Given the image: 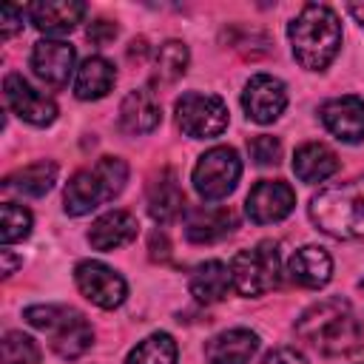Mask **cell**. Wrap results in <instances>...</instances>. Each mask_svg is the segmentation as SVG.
I'll use <instances>...</instances> for the list:
<instances>
[{
    "mask_svg": "<svg viewBox=\"0 0 364 364\" xmlns=\"http://www.w3.org/2000/svg\"><path fill=\"white\" fill-rule=\"evenodd\" d=\"M296 336L324 355H347L361 341V324L347 299L330 296L318 299L296 318Z\"/></svg>",
    "mask_w": 364,
    "mask_h": 364,
    "instance_id": "6da1fadb",
    "label": "cell"
},
{
    "mask_svg": "<svg viewBox=\"0 0 364 364\" xmlns=\"http://www.w3.org/2000/svg\"><path fill=\"white\" fill-rule=\"evenodd\" d=\"M293 57L307 71H324L341 48L338 14L324 3H307L287 26Z\"/></svg>",
    "mask_w": 364,
    "mask_h": 364,
    "instance_id": "7a4b0ae2",
    "label": "cell"
},
{
    "mask_svg": "<svg viewBox=\"0 0 364 364\" xmlns=\"http://www.w3.org/2000/svg\"><path fill=\"white\" fill-rule=\"evenodd\" d=\"M310 222L333 239H364V173L321 188L307 205Z\"/></svg>",
    "mask_w": 364,
    "mask_h": 364,
    "instance_id": "3957f363",
    "label": "cell"
},
{
    "mask_svg": "<svg viewBox=\"0 0 364 364\" xmlns=\"http://www.w3.org/2000/svg\"><path fill=\"white\" fill-rule=\"evenodd\" d=\"M128 182V162L119 156H102L91 168L77 171L63 193V208L68 216H85L100 205L122 193Z\"/></svg>",
    "mask_w": 364,
    "mask_h": 364,
    "instance_id": "277c9868",
    "label": "cell"
},
{
    "mask_svg": "<svg viewBox=\"0 0 364 364\" xmlns=\"http://www.w3.org/2000/svg\"><path fill=\"white\" fill-rule=\"evenodd\" d=\"M23 318L31 327L48 333L51 350L65 361L80 358L94 344V330L88 318L68 304H31L23 310Z\"/></svg>",
    "mask_w": 364,
    "mask_h": 364,
    "instance_id": "5b68a950",
    "label": "cell"
},
{
    "mask_svg": "<svg viewBox=\"0 0 364 364\" xmlns=\"http://www.w3.org/2000/svg\"><path fill=\"white\" fill-rule=\"evenodd\" d=\"M230 276L239 296L256 299L270 293L279 284V247L276 242L264 239L247 250H239L230 259Z\"/></svg>",
    "mask_w": 364,
    "mask_h": 364,
    "instance_id": "8992f818",
    "label": "cell"
},
{
    "mask_svg": "<svg viewBox=\"0 0 364 364\" xmlns=\"http://www.w3.org/2000/svg\"><path fill=\"white\" fill-rule=\"evenodd\" d=\"M239 176H242V159H239L236 148L216 145L196 159L191 182H193V191L205 202H219L236 191Z\"/></svg>",
    "mask_w": 364,
    "mask_h": 364,
    "instance_id": "52a82bcc",
    "label": "cell"
},
{
    "mask_svg": "<svg viewBox=\"0 0 364 364\" xmlns=\"http://www.w3.org/2000/svg\"><path fill=\"white\" fill-rule=\"evenodd\" d=\"M176 125L191 139H213L228 128V105L216 94L188 91L176 100Z\"/></svg>",
    "mask_w": 364,
    "mask_h": 364,
    "instance_id": "ba28073f",
    "label": "cell"
},
{
    "mask_svg": "<svg viewBox=\"0 0 364 364\" xmlns=\"http://www.w3.org/2000/svg\"><path fill=\"white\" fill-rule=\"evenodd\" d=\"M74 282H77V290H80L91 304H97V307H102V310L119 307V304L125 301V296H128L125 279H122L114 267H108V264H102V262H97V259L80 262V264L74 267Z\"/></svg>",
    "mask_w": 364,
    "mask_h": 364,
    "instance_id": "9c48e42d",
    "label": "cell"
},
{
    "mask_svg": "<svg viewBox=\"0 0 364 364\" xmlns=\"http://www.w3.org/2000/svg\"><path fill=\"white\" fill-rule=\"evenodd\" d=\"M3 97H6V105L11 114H17L23 122L28 125H37V128H46L57 119V102L37 91L23 74H6L3 80Z\"/></svg>",
    "mask_w": 364,
    "mask_h": 364,
    "instance_id": "30bf717a",
    "label": "cell"
},
{
    "mask_svg": "<svg viewBox=\"0 0 364 364\" xmlns=\"http://www.w3.org/2000/svg\"><path fill=\"white\" fill-rule=\"evenodd\" d=\"M242 108H245L247 119H253L259 125L276 122L284 114V108H287V88H284V82L279 77H273V74H253L245 82Z\"/></svg>",
    "mask_w": 364,
    "mask_h": 364,
    "instance_id": "8fae6325",
    "label": "cell"
},
{
    "mask_svg": "<svg viewBox=\"0 0 364 364\" xmlns=\"http://www.w3.org/2000/svg\"><path fill=\"white\" fill-rule=\"evenodd\" d=\"M296 191L282 179H262L250 188L245 199V213L253 225H273L293 213Z\"/></svg>",
    "mask_w": 364,
    "mask_h": 364,
    "instance_id": "7c38bea8",
    "label": "cell"
},
{
    "mask_svg": "<svg viewBox=\"0 0 364 364\" xmlns=\"http://www.w3.org/2000/svg\"><path fill=\"white\" fill-rule=\"evenodd\" d=\"M74 46L65 40H40L31 48V68L48 88H65L74 71Z\"/></svg>",
    "mask_w": 364,
    "mask_h": 364,
    "instance_id": "4fadbf2b",
    "label": "cell"
},
{
    "mask_svg": "<svg viewBox=\"0 0 364 364\" xmlns=\"http://www.w3.org/2000/svg\"><path fill=\"white\" fill-rule=\"evenodd\" d=\"M324 128L341 142H361L364 139V100L355 94L333 97L318 108Z\"/></svg>",
    "mask_w": 364,
    "mask_h": 364,
    "instance_id": "5bb4252c",
    "label": "cell"
},
{
    "mask_svg": "<svg viewBox=\"0 0 364 364\" xmlns=\"http://www.w3.org/2000/svg\"><path fill=\"white\" fill-rule=\"evenodd\" d=\"M236 230V213L230 208L199 205L185 210V239L193 245H213Z\"/></svg>",
    "mask_w": 364,
    "mask_h": 364,
    "instance_id": "9a60e30c",
    "label": "cell"
},
{
    "mask_svg": "<svg viewBox=\"0 0 364 364\" xmlns=\"http://www.w3.org/2000/svg\"><path fill=\"white\" fill-rule=\"evenodd\" d=\"M88 6L80 0H43L28 6V20L43 34H68L82 23Z\"/></svg>",
    "mask_w": 364,
    "mask_h": 364,
    "instance_id": "2e32d148",
    "label": "cell"
},
{
    "mask_svg": "<svg viewBox=\"0 0 364 364\" xmlns=\"http://www.w3.org/2000/svg\"><path fill=\"white\" fill-rule=\"evenodd\" d=\"M259 350V336L247 327H230L225 333H216L205 344L208 364H250V358Z\"/></svg>",
    "mask_w": 364,
    "mask_h": 364,
    "instance_id": "e0dca14e",
    "label": "cell"
},
{
    "mask_svg": "<svg viewBox=\"0 0 364 364\" xmlns=\"http://www.w3.org/2000/svg\"><path fill=\"white\" fill-rule=\"evenodd\" d=\"M159 122H162V108L151 88H134L119 102V128L125 134H134V136L151 134Z\"/></svg>",
    "mask_w": 364,
    "mask_h": 364,
    "instance_id": "ac0fdd59",
    "label": "cell"
},
{
    "mask_svg": "<svg viewBox=\"0 0 364 364\" xmlns=\"http://www.w3.org/2000/svg\"><path fill=\"white\" fill-rule=\"evenodd\" d=\"M185 210V191L179 188V179L171 168L159 171L148 185V213L159 225H171Z\"/></svg>",
    "mask_w": 364,
    "mask_h": 364,
    "instance_id": "d6986e66",
    "label": "cell"
},
{
    "mask_svg": "<svg viewBox=\"0 0 364 364\" xmlns=\"http://www.w3.org/2000/svg\"><path fill=\"white\" fill-rule=\"evenodd\" d=\"M136 230H139V222L134 213L128 210H108L102 213L100 219H94V225L88 228V245L94 250H117L128 242L136 239Z\"/></svg>",
    "mask_w": 364,
    "mask_h": 364,
    "instance_id": "ffe728a7",
    "label": "cell"
},
{
    "mask_svg": "<svg viewBox=\"0 0 364 364\" xmlns=\"http://www.w3.org/2000/svg\"><path fill=\"white\" fill-rule=\"evenodd\" d=\"M287 276L290 282L301 284V287H310V290H318L330 282L333 276V259L324 247L318 245H304L299 247L290 262H287Z\"/></svg>",
    "mask_w": 364,
    "mask_h": 364,
    "instance_id": "44dd1931",
    "label": "cell"
},
{
    "mask_svg": "<svg viewBox=\"0 0 364 364\" xmlns=\"http://www.w3.org/2000/svg\"><path fill=\"white\" fill-rule=\"evenodd\" d=\"M230 287H233L230 264H225V262H219V259H208V262L196 264V267L191 270V279H188L191 296H193L196 301H202V304L222 301Z\"/></svg>",
    "mask_w": 364,
    "mask_h": 364,
    "instance_id": "7402d4cb",
    "label": "cell"
},
{
    "mask_svg": "<svg viewBox=\"0 0 364 364\" xmlns=\"http://www.w3.org/2000/svg\"><path fill=\"white\" fill-rule=\"evenodd\" d=\"M338 171V156L330 145L324 142H304L301 148H296L293 154V173L307 182V185H316V182H324L330 179L333 173Z\"/></svg>",
    "mask_w": 364,
    "mask_h": 364,
    "instance_id": "603a6c76",
    "label": "cell"
},
{
    "mask_svg": "<svg viewBox=\"0 0 364 364\" xmlns=\"http://www.w3.org/2000/svg\"><path fill=\"white\" fill-rule=\"evenodd\" d=\"M114 82H117L114 65H111L105 57L94 54V57H85V60L80 63L77 77H74V94H77V100H85V102L102 100V97L111 94Z\"/></svg>",
    "mask_w": 364,
    "mask_h": 364,
    "instance_id": "cb8c5ba5",
    "label": "cell"
},
{
    "mask_svg": "<svg viewBox=\"0 0 364 364\" xmlns=\"http://www.w3.org/2000/svg\"><path fill=\"white\" fill-rule=\"evenodd\" d=\"M57 182V162L51 159H40V162H31L14 173L6 176L3 188L20 193V196H46Z\"/></svg>",
    "mask_w": 364,
    "mask_h": 364,
    "instance_id": "d4e9b609",
    "label": "cell"
},
{
    "mask_svg": "<svg viewBox=\"0 0 364 364\" xmlns=\"http://www.w3.org/2000/svg\"><path fill=\"white\" fill-rule=\"evenodd\" d=\"M188 63H191V51L182 40H165L156 51V63H154V80L162 82V85H171L176 82L185 71H188Z\"/></svg>",
    "mask_w": 364,
    "mask_h": 364,
    "instance_id": "484cf974",
    "label": "cell"
},
{
    "mask_svg": "<svg viewBox=\"0 0 364 364\" xmlns=\"http://www.w3.org/2000/svg\"><path fill=\"white\" fill-rule=\"evenodd\" d=\"M125 364H176V341L171 333L145 336L125 358Z\"/></svg>",
    "mask_w": 364,
    "mask_h": 364,
    "instance_id": "4316f807",
    "label": "cell"
},
{
    "mask_svg": "<svg viewBox=\"0 0 364 364\" xmlns=\"http://www.w3.org/2000/svg\"><path fill=\"white\" fill-rule=\"evenodd\" d=\"M31 210L17 205V202H3L0 208V242L3 245H14V242H23L28 233H31Z\"/></svg>",
    "mask_w": 364,
    "mask_h": 364,
    "instance_id": "83f0119b",
    "label": "cell"
},
{
    "mask_svg": "<svg viewBox=\"0 0 364 364\" xmlns=\"http://www.w3.org/2000/svg\"><path fill=\"white\" fill-rule=\"evenodd\" d=\"M3 364H40V347L26 333H6L3 336Z\"/></svg>",
    "mask_w": 364,
    "mask_h": 364,
    "instance_id": "f1b7e54d",
    "label": "cell"
},
{
    "mask_svg": "<svg viewBox=\"0 0 364 364\" xmlns=\"http://www.w3.org/2000/svg\"><path fill=\"white\" fill-rule=\"evenodd\" d=\"M247 154H250V159L256 162V165H276L279 159H282V142L276 139V136H270V134H259V136H253L250 142H247Z\"/></svg>",
    "mask_w": 364,
    "mask_h": 364,
    "instance_id": "f546056e",
    "label": "cell"
},
{
    "mask_svg": "<svg viewBox=\"0 0 364 364\" xmlns=\"http://www.w3.org/2000/svg\"><path fill=\"white\" fill-rule=\"evenodd\" d=\"M28 17V9H17V6H3L0 9V34L9 40L23 28V20Z\"/></svg>",
    "mask_w": 364,
    "mask_h": 364,
    "instance_id": "4dcf8cb0",
    "label": "cell"
},
{
    "mask_svg": "<svg viewBox=\"0 0 364 364\" xmlns=\"http://www.w3.org/2000/svg\"><path fill=\"white\" fill-rule=\"evenodd\" d=\"M117 23H111V20H94V23H88V40L91 43H97V46H105V43H111L114 37H117Z\"/></svg>",
    "mask_w": 364,
    "mask_h": 364,
    "instance_id": "1f68e13d",
    "label": "cell"
},
{
    "mask_svg": "<svg viewBox=\"0 0 364 364\" xmlns=\"http://www.w3.org/2000/svg\"><path fill=\"white\" fill-rule=\"evenodd\" d=\"M262 364H310V361L293 347H276L262 358Z\"/></svg>",
    "mask_w": 364,
    "mask_h": 364,
    "instance_id": "d6a6232c",
    "label": "cell"
},
{
    "mask_svg": "<svg viewBox=\"0 0 364 364\" xmlns=\"http://www.w3.org/2000/svg\"><path fill=\"white\" fill-rule=\"evenodd\" d=\"M0 256H3V276H11V273H14V267H17V264H23V259H14V256H11V250H0Z\"/></svg>",
    "mask_w": 364,
    "mask_h": 364,
    "instance_id": "836d02e7",
    "label": "cell"
},
{
    "mask_svg": "<svg viewBox=\"0 0 364 364\" xmlns=\"http://www.w3.org/2000/svg\"><path fill=\"white\" fill-rule=\"evenodd\" d=\"M347 14L364 28V3H347Z\"/></svg>",
    "mask_w": 364,
    "mask_h": 364,
    "instance_id": "e575fe53",
    "label": "cell"
},
{
    "mask_svg": "<svg viewBox=\"0 0 364 364\" xmlns=\"http://www.w3.org/2000/svg\"><path fill=\"white\" fill-rule=\"evenodd\" d=\"M358 287H361V290H364V276H361V279H358Z\"/></svg>",
    "mask_w": 364,
    "mask_h": 364,
    "instance_id": "d590c367",
    "label": "cell"
}]
</instances>
